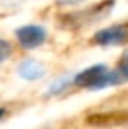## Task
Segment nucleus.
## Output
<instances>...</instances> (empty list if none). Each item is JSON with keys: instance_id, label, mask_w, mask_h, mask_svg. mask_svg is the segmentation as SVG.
I'll return each mask as SVG.
<instances>
[{"instance_id": "obj_1", "label": "nucleus", "mask_w": 128, "mask_h": 129, "mask_svg": "<svg viewBox=\"0 0 128 129\" xmlns=\"http://www.w3.org/2000/svg\"><path fill=\"white\" fill-rule=\"evenodd\" d=\"M86 124L91 127H119L128 124V110H112V112H95L86 117Z\"/></svg>"}, {"instance_id": "obj_2", "label": "nucleus", "mask_w": 128, "mask_h": 129, "mask_svg": "<svg viewBox=\"0 0 128 129\" xmlns=\"http://www.w3.org/2000/svg\"><path fill=\"white\" fill-rule=\"evenodd\" d=\"M107 73H109V70L105 64H95V66H89L83 72H79L74 77V84L79 87H88L91 91H97V89H100V84L105 79Z\"/></svg>"}, {"instance_id": "obj_3", "label": "nucleus", "mask_w": 128, "mask_h": 129, "mask_svg": "<svg viewBox=\"0 0 128 129\" xmlns=\"http://www.w3.org/2000/svg\"><path fill=\"white\" fill-rule=\"evenodd\" d=\"M46 37H47L46 30L42 26H37V24H26V26H21L16 30V39L25 49L39 47L41 44H44Z\"/></svg>"}, {"instance_id": "obj_4", "label": "nucleus", "mask_w": 128, "mask_h": 129, "mask_svg": "<svg viewBox=\"0 0 128 129\" xmlns=\"http://www.w3.org/2000/svg\"><path fill=\"white\" fill-rule=\"evenodd\" d=\"M126 39L128 30L123 24H114V26L104 28L93 35V42L98 45H118V44H123Z\"/></svg>"}, {"instance_id": "obj_5", "label": "nucleus", "mask_w": 128, "mask_h": 129, "mask_svg": "<svg viewBox=\"0 0 128 129\" xmlns=\"http://www.w3.org/2000/svg\"><path fill=\"white\" fill-rule=\"evenodd\" d=\"M18 75L25 80H37L44 75V66L35 59H25L18 66Z\"/></svg>"}, {"instance_id": "obj_6", "label": "nucleus", "mask_w": 128, "mask_h": 129, "mask_svg": "<svg viewBox=\"0 0 128 129\" xmlns=\"http://www.w3.org/2000/svg\"><path fill=\"white\" fill-rule=\"evenodd\" d=\"M116 70L123 75L125 82H128V49L121 54V59H119V63H118V66H116Z\"/></svg>"}, {"instance_id": "obj_7", "label": "nucleus", "mask_w": 128, "mask_h": 129, "mask_svg": "<svg viewBox=\"0 0 128 129\" xmlns=\"http://www.w3.org/2000/svg\"><path fill=\"white\" fill-rule=\"evenodd\" d=\"M68 84H70V79H68V77H63V79H60L58 82H53V84H51L47 94H58V92H62Z\"/></svg>"}, {"instance_id": "obj_8", "label": "nucleus", "mask_w": 128, "mask_h": 129, "mask_svg": "<svg viewBox=\"0 0 128 129\" xmlns=\"http://www.w3.org/2000/svg\"><path fill=\"white\" fill-rule=\"evenodd\" d=\"M11 52H12L11 44L7 42V40H2V39H0V63H4V61L11 56Z\"/></svg>"}, {"instance_id": "obj_9", "label": "nucleus", "mask_w": 128, "mask_h": 129, "mask_svg": "<svg viewBox=\"0 0 128 129\" xmlns=\"http://www.w3.org/2000/svg\"><path fill=\"white\" fill-rule=\"evenodd\" d=\"M60 4H63V5H67V4H79V2H83V0H58Z\"/></svg>"}, {"instance_id": "obj_10", "label": "nucleus", "mask_w": 128, "mask_h": 129, "mask_svg": "<svg viewBox=\"0 0 128 129\" xmlns=\"http://www.w3.org/2000/svg\"><path fill=\"white\" fill-rule=\"evenodd\" d=\"M4 113H5V110H4V108H0V119L4 117Z\"/></svg>"}]
</instances>
